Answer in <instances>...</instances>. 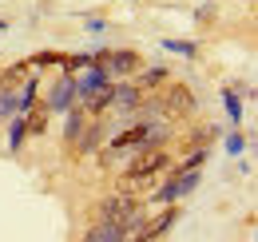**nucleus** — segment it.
<instances>
[{
    "label": "nucleus",
    "mask_w": 258,
    "mask_h": 242,
    "mask_svg": "<svg viewBox=\"0 0 258 242\" xmlns=\"http://www.w3.org/2000/svg\"><path fill=\"white\" fill-rule=\"evenodd\" d=\"M24 135H28V127H24V115H12V151H20V143H24Z\"/></svg>",
    "instance_id": "15"
},
{
    "label": "nucleus",
    "mask_w": 258,
    "mask_h": 242,
    "mask_svg": "<svg viewBox=\"0 0 258 242\" xmlns=\"http://www.w3.org/2000/svg\"><path fill=\"white\" fill-rule=\"evenodd\" d=\"M92 64H99V68L107 72V80H115V76H131V72H139V68H143L139 52H131V48H115V52H92Z\"/></svg>",
    "instance_id": "3"
},
{
    "label": "nucleus",
    "mask_w": 258,
    "mask_h": 242,
    "mask_svg": "<svg viewBox=\"0 0 258 242\" xmlns=\"http://www.w3.org/2000/svg\"><path fill=\"white\" fill-rule=\"evenodd\" d=\"M84 242H127V230L115 222H96V226H88Z\"/></svg>",
    "instance_id": "8"
},
{
    "label": "nucleus",
    "mask_w": 258,
    "mask_h": 242,
    "mask_svg": "<svg viewBox=\"0 0 258 242\" xmlns=\"http://www.w3.org/2000/svg\"><path fill=\"white\" fill-rule=\"evenodd\" d=\"M159 115L163 119H187V115H195V91L187 84H167L159 95Z\"/></svg>",
    "instance_id": "2"
},
{
    "label": "nucleus",
    "mask_w": 258,
    "mask_h": 242,
    "mask_svg": "<svg viewBox=\"0 0 258 242\" xmlns=\"http://www.w3.org/2000/svg\"><path fill=\"white\" fill-rule=\"evenodd\" d=\"M0 28H4V20H0Z\"/></svg>",
    "instance_id": "18"
},
{
    "label": "nucleus",
    "mask_w": 258,
    "mask_h": 242,
    "mask_svg": "<svg viewBox=\"0 0 258 242\" xmlns=\"http://www.w3.org/2000/svg\"><path fill=\"white\" fill-rule=\"evenodd\" d=\"M99 143H103V127H99V119L92 115V119H88V127H84V135H80L72 147H76L80 155H92V151H99Z\"/></svg>",
    "instance_id": "7"
},
{
    "label": "nucleus",
    "mask_w": 258,
    "mask_h": 242,
    "mask_svg": "<svg viewBox=\"0 0 258 242\" xmlns=\"http://www.w3.org/2000/svg\"><path fill=\"white\" fill-rule=\"evenodd\" d=\"M24 127H28V135H40V131L48 127V107H32V111L24 115Z\"/></svg>",
    "instance_id": "12"
},
{
    "label": "nucleus",
    "mask_w": 258,
    "mask_h": 242,
    "mask_svg": "<svg viewBox=\"0 0 258 242\" xmlns=\"http://www.w3.org/2000/svg\"><path fill=\"white\" fill-rule=\"evenodd\" d=\"M99 222H115V226H123V230H139L143 226V211H139V199L127 195V191H115V195H107L103 203H99Z\"/></svg>",
    "instance_id": "1"
},
{
    "label": "nucleus",
    "mask_w": 258,
    "mask_h": 242,
    "mask_svg": "<svg viewBox=\"0 0 258 242\" xmlns=\"http://www.w3.org/2000/svg\"><path fill=\"white\" fill-rule=\"evenodd\" d=\"M167 76H171V72L155 64V68H147V72H143V76L135 80V88H139V91H151V88H159V84H163V80H167Z\"/></svg>",
    "instance_id": "11"
},
{
    "label": "nucleus",
    "mask_w": 258,
    "mask_h": 242,
    "mask_svg": "<svg viewBox=\"0 0 258 242\" xmlns=\"http://www.w3.org/2000/svg\"><path fill=\"white\" fill-rule=\"evenodd\" d=\"M139 103H143V91L135 88V84H111V99H107V107H115V111H123V115H135Z\"/></svg>",
    "instance_id": "4"
},
{
    "label": "nucleus",
    "mask_w": 258,
    "mask_h": 242,
    "mask_svg": "<svg viewBox=\"0 0 258 242\" xmlns=\"http://www.w3.org/2000/svg\"><path fill=\"white\" fill-rule=\"evenodd\" d=\"M88 119H92V115H88L84 107H68V123H64V139H68V143H76V139L84 135Z\"/></svg>",
    "instance_id": "9"
},
{
    "label": "nucleus",
    "mask_w": 258,
    "mask_h": 242,
    "mask_svg": "<svg viewBox=\"0 0 258 242\" xmlns=\"http://www.w3.org/2000/svg\"><path fill=\"white\" fill-rule=\"evenodd\" d=\"M163 48H171V52H179V56H187V60L199 56V48H195L191 40H163Z\"/></svg>",
    "instance_id": "14"
},
{
    "label": "nucleus",
    "mask_w": 258,
    "mask_h": 242,
    "mask_svg": "<svg viewBox=\"0 0 258 242\" xmlns=\"http://www.w3.org/2000/svg\"><path fill=\"white\" fill-rule=\"evenodd\" d=\"M72 103H76V76H60V84L48 91V103L44 107L48 111H68Z\"/></svg>",
    "instance_id": "5"
},
{
    "label": "nucleus",
    "mask_w": 258,
    "mask_h": 242,
    "mask_svg": "<svg viewBox=\"0 0 258 242\" xmlns=\"http://www.w3.org/2000/svg\"><path fill=\"white\" fill-rule=\"evenodd\" d=\"M103 84H111V80H107V72H103L99 64H92V68L76 80V99H88V95H92V91H99Z\"/></svg>",
    "instance_id": "6"
},
{
    "label": "nucleus",
    "mask_w": 258,
    "mask_h": 242,
    "mask_svg": "<svg viewBox=\"0 0 258 242\" xmlns=\"http://www.w3.org/2000/svg\"><path fill=\"white\" fill-rule=\"evenodd\" d=\"M16 115V91L12 88H0V123Z\"/></svg>",
    "instance_id": "13"
},
{
    "label": "nucleus",
    "mask_w": 258,
    "mask_h": 242,
    "mask_svg": "<svg viewBox=\"0 0 258 242\" xmlns=\"http://www.w3.org/2000/svg\"><path fill=\"white\" fill-rule=\"evenodd\" d=\"M226 111H230V119H234V123L242 119V103H238V95H234V91H226Z\"/></svg>",
    "instance_id": "16"
},
{
    "label": "nucleus",
    "mask_w": 258,
    "mask_h": 242,
    "mask_svg": "<svg viewBox=\"0 0 258 242\" xmlns=\"http://www.w3.org/2000/svg\"><path fill=\"white\" fill-rule=\"evenodd\" d=\"M28 68H32V64L28 60H20V64H12V68H4V72H0V88H20V84H24V80H28Z\"/></svg>",
    "instance_id": "10"
},
{
    "label": "nucleus",
    "mask_w": 258,
    "mask_h": 242,
    "mask_svg": "<svg viewBox=\"0 0 258 242\" xmlns=\"http://www.w3.org/2000/svg\"><path fill=\"white\" fill-rule=\"evenodd\" d=\"M242 147H246V143H242V135H230V139H226V151H230V155H238Z\"/></svg>",
    "instance_id": "17"
}]
</instances>
